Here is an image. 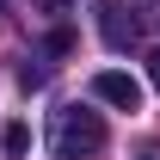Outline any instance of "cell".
Returning <instances> with one entry per match:
<instances>
[{"label": "cell", "mask_w": 160, "mask_h": 160, "mask_svg": "<svg viewBox=\"0 0 160 160\" xmlns=\"http://www.w3.org/2000/svg\"><path fill=\"white\" fill-rule=\"evenodd\" d=\"M105 148V117L86 105H56L49 111V154L56 160H92Z\"/></svg>", "instance_id": "1"}, {"label": "cell", "mask_w": 160, "mask_h": 160, "mask_svg": "<svg viewBox=\"0 0 160 160\" xmlns=\"http://www.w3.org/2000/svg\"><path fill=\"white\" fill-rule=\"evenodd\" d=\"M99 37L111 43V49H136L142 37V19L123 6V0H99Z\"/></svg>", "instance_id": "2"}, {"label": "cell", "mask_w": 160, "mask_h": 160, "mask_svg": "<svg viewBox=\"0 0 160 160\" xmlns=\"http://www.w3.org/2000/svg\"><path fill=\"white\" fill-rule=\"evenodd\" d=\"M92 99L117 105V111H142V80H129L123 68H105V74H92Z\"/></svg>", "instance_id": "3"}, {"label": "cell", "mask_w": 160, "mask_h": 160, "mask_svg": "<svg viewBox=\"0 0 160 160\" xmlns=\"http://www.w3.org/2000/svg\"><path fill=\"white\" fill-rule=\"evenodd\" d=\"M25 148H31V129H25V123H6V129H0V154H6V160H19Z\"/></svg>", "instance_id": "4"}, {"label": "cell", "mask_w": 160, "mask_h": 160, "mask_svg": "<svg viewBox=\"0 0 160 160\" xmlns=\"http://www.w3.org/2000/svg\"><path fill=\"white\" fill-rule=\"evenodd\" d=\"M136 12H142L148 25H160V0H136Z\"/></svg>", "instance_id": "5"}, {"label": "cell", "mask_w": 160, "mask_h": 160, "mask_svg": "<svg viewBox=\"0 0 160 160\" xmlns=\"http://www.w3.org/2000/svg\"><path fill=\"white\" fill-rule=\"evenodd\" d=\"M148 80L160 86V49H148Z\"/></svg>", "instance_id": "6"}, {"label": "cell", "mask_w": 160, "mask_h": 160, "mask_svg": "<svg viewBox=\"0 0 160 160\" xmlns=\"http://www.w3.org/2000/svg\"><path fill=\"white\" fill-rule=\"evenodd\" d=\"M37 6H43V12H62V6H74V0H37Z\"/></svg>", "instance_id": "7"}, {"label": "cell", "mask_w": 160, "mask_h": 160, "mask_svg": "<svg viewBox=\"0 0 160 160\" xmlns=\"http://www.w3.org/2000/svg\"><path fill=\"white\" fill-rule=\"evenodd\" d=\"M142 160H160V154H142Z\"/></svg>", "instance_id": "8"}]
</instances>
